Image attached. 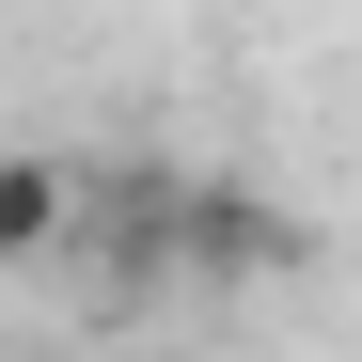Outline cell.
Segmentation results:
<instances>
[{
  "mask_svg": "<svg viewBox=\"0 0 362 362\" xmlns=\"http://www.w3.org/2000/svg\"><path fill=\"white\" fill-rule=\"evenodd\" d=\"M64 236H79V173L64 158H0V268H32V252H64Z\"/></svg>",
  "mask_w": 362,
  "mask_h": 362,
  "instance_id": "6da1fadb",
  "label": "cell"
}]
</instances>
